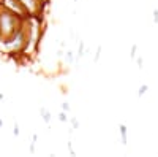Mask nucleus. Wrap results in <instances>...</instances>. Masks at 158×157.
<instances>
[{
	"label": "nucleus",
	"instance_id": "obj_12",
	"mask_svg": "<svg viewBox=\"0 0 158 157\" xmlns=\"http://www.w3.org/2000/svg\"><path fill=\"white\" fill-rule=\"evenodd\" d=\"M153 22H155V24L158 22V10H155V11H153Z\"/></svg>",
	"mask_w": 158,
	"mask_h": 157
},
{
	"label": "nucleus",
	"instance_id": "obj_7",
	"mask_svg": "<svg viewBox=\"0 0 158 157\" xmlns=\"http://www.w3.org/2000/svg\"><path fill=\"white\" fill-rule=\"evenodd\" d=\"M13 135L15 137H19L21 135V129H19V124L15 122V125H13Z\"/></svg>",
	"mask_w": 158,
	"mask_h": 157
},
{
	"label": "nucleus",
	"instance_id": "obj_13",
	"mask_svg": "<svg viewBox=\"0 0 158 157\" xmlns=\"http://www.w3.org/2000/svg\"><path fill=\"white\" fill-rule=\"evenodd\" d=\"M142 63H144V62H142V59H141V57H138V65H139V68H142Z\"/></svg>",
	"mask_w": 158,
	"mask_h": 157
},
{
	"label": "nucleus",
	"instance_id": "obj_6",
	"mask_svg": "<svg viewBox=\"0 0 158 157\" xmlns=\"http://www.w3.org/2000/svg\"><path fill=\"white\" fill-rule=\"evenodd\" d=\"M147 89H149V86H147V84H144V86H141V87H139V90H138V97H142L144 94L147 92Z\"/></svg>",
	"mask_w": 158,
	"mask_h": 157
},
{
	"label": "nucleus",
	"instance_id": "obj_3",
	"mask_svg": "<svg viewBox=\"0 0 158 157\" xmlns=\"http://www.w3.org/2000/svg\"><path fill=\"white\" fill-rule=\"evenodd\" d=\"M84 49H85L84 41H79V48H77V52H76V56H74V60H79V59L84 56Z\"/></svg>",
	"mask_w": 158,
	"mask_h": 157
},
{
	"label": "nucleus",
	"instance_id": "obj_2",
	"mask_svg": "<svg viewBox=\"0 0 158 157\" xmlns=\"http://www.w3.org/2000/svg\"><path fill=\"white\" fill-rule=\"evenodd\" d=\"M118 130H120V138H122V143L123 145H127L128 143V129L125 124H120L118 125Z\"/></svg>",
	"mask_w": 158,
	"mask_h": 157
},
{
	"label": "nucleus",
	"instance_id": "obj_5",
	"mask_svg": "<svg viewBox=\"0 0 158 157\" xmlns=\"http://www.w3.org/2000/svg\"><path fill=\"white\" fill-rule=\"evenodd\" d=\"M68 122L73 125V130H77V129H79V121L76 119V117H70V119H68Z\"/></svg>",
	"mask_w": 158,
	"mask_h": 157
},
{
	"label": "nucleus",
	"instance_id": "obj_10",
	"mask_svg": "<svg viewBox=\"0 0 158 157\" xmlns=\"http://www.w3.org/2000/svg\"><path fill=\"white\" fill-rule=\"evenodd\" d=\"M136 49H138V46H136V45L131 46V52H130V57H131V59H135V57H136Z\"/></svg>",
	"mask_w": 158,
	"mask_h": 157
},
{
	"label": "nucleus",
	"instance_id": "obj_4",
	"mask_svg": "<svg viewBox=\"0 0 158 157\" xmlns=\"http://www.w3.org/2000/svg\"><path fill=\"white\" fill-rule=\"evenodd\" d=\"M68 119H70V117H68V113H67V111H60V113H59V121H60V122L65 124V122H68Z\"/></svg>",
	"mask_w": 158,
	"mask_h": 157
},
{
	"label": "nucleus",
	"instance_id": "obj_9",
	"mask_svg": "<svg viewBox=\"0 0 158 157\" xmlns=\"http://www.w3.org/2000/svg\"><path fill=\"white\" fill-rule=\"evenodd\" d=\"M70 110H71L70 103H68V102H63V103H62V111H67V113H70Z\"/></svg>",
	"mask_w": 158,
	"mask_h": 157
},
{
	"label": "nucleus",
	"instance_id": "obj_11",
	"mask_svg": "<svg viewBox=\"0 0 158 157\" xmlns=\"http://www.w3.org/2000/svg\"><path fill=\"white\" fill-rule=\"evenodd\" d=\"M100 54H101V46H98V49H97V54H95V62H98V59H100Z\"/></svg>",
	"mask_w": 158,
	"mask_h": 157
},
{
	"label": "nucleus",
	"instance_id": "obj_14",
	"mask_svg": "<svg viewBox=\"0 0 158 157\" xmlns=\"http://www.w3.org/2000/svg\"><path fill=\"white\" fill-rule=\"evenodd\" d=\"M2 127H3V119L0 117V129H2Z\"/></svg>",
	"mask_w": 158,
	"mask_h": 157
},
{
	"label": "nucleus",
	"instance_id": "obj_8",
	"mask_svg": "<svg viewBox=\"0 0 158 157\" xmlns=\"http://www.w3.org/2000/svg\"><path fill=\"white\" fill-rule=\"evenodd\" d=\"M65 59L68 60V63H73V62H74V56H73V52H71V51H67V56H65Z\"/></svg>",
	"mask_w": 158,
	"mask_h": 157
},
{
	"label": "nucleus",
	"instance_id": "obj_1",
	"mask_svg": "<svg viewBox=\"0 0 158 157\" xmlns=\"http://www.w3.org/2000/svg\"><path fill=\"white\" fill-rule=\"evenodd\" d=\"M40 116H41V119H43L46 124H51V117H52V114H51L49 110H46L44 107H41V108H40Z\"/></svg>",
	"mask_w": 158,
	"mask_h": 157
}]
</instances>
